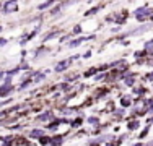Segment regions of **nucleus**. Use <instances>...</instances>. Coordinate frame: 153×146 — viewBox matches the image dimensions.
Here are the masks:
<instances>
[{
    "mask_svg": "<svg viewBox=\"0 0 153 146\" xmlns=\"http://www.w3.org/2000/svg\"><path fill=\"white\" fill-rule=\"evenodd\" d=\"M145 80H148V81H153V70H152L150 73H148L147 76H145Z\"/></svg>",
    "mask_w": 153,
    "mask_h": 146,
    "instance_id": "obj_18",
    "label": "nucleus"
},
{
    "mask_svg": "<svg viewBox=\"0 0 153 146\" xmlns=\"http://www.w3.org/2000/svg\"><path fill=\"white\" fill-rule=\"evenodd\" d=\"M51 7H54V2H52V0H47V2L39 3V5H38V10H39V12H44V10L51 8Z\"/></svg>",
    "mask_w": 153,
    "mask_h": 146,
    "instance_id": "obj_8",
    "label": "nucleus"
},
{
    "mask_svg": "<svg viewBox=\"0 0 153 146\" xmlns=\"http://www.w3.org/2000/svg\"><path fill=\"white\" fill-rule=\"evenodd\" d=\"M80 123H82V119H75L74 122H72V127H74V128L75 127H80Z\"/></svg>",
    "mask_w": 153,
    "mask_h": 146,
    "instance_id": "obj_16",
    "label": "nucleus"
},
{
    "mask_svg": "<svg viewBox=\"0 0 153 146\" xmlns=\"http://www.w3.org/2000/svg\"><path fill=\"white\" fill-rule=\"evenodd\" d=\"M152 15H153V8H150L148 5H143V7H140V8H137L135 12H134V16H135L137 21H140V23H145V20L150 18Z\"/></svg>",
    "mask_w": 153,
    "mask_h": 146,
    "instance_id": "obj_1",
    "label": "nucleus"
},
{
    "mask_svg": "<svg viewBox=\"0 0 153 146\" xmlns=\"http://www.w3.org/2000/svg\"><path fill=\"white\" fill-rule=\"evenodd\" d=\"M52 117H54V114L51 111H47V112H44V114H41V115H38L36 117V120H38V122H47V120H52Z\"/></svg>",
    "mask_w": 153,
    "mask_h": 146,
    "instance_id": "obj_7",
    "label": "nucleus"
},
{
    "mask_svg": "<svg viewBox=\"0 0 153 146\" xmlns=\"http://www.w3.org/2000/svg\"><path fill=\"white\" fill-rule=\"evenodd\" d=\"M138 127H140V122H138V120H129V122H127V130L129 131L137 130Z\"/></svg>",
    "mask_w": 153,
    "mask_h": 146,
    "instance_id": "obj_9",
    "label": "nucleus"
},
{
    "mask_svg": "<svg viewBox=\"0 0 153 146\" xmlns=\"http://www.w3.org/2000/svg\"><path fill=\"white\" fill-rule=\"evenodd\" d=\"M42 136H46L44 128H34V130H31V133H30V138H33V140H41Z\"/></svg>",
    "mask_w": 153,
    "mask_h": 146,
    "instance_id": "obj_4",
    "label": "nucleus"
},
{
    "mask_svg": "<svg viewBox=\"0 0 153 146\" xmlns=\"http://www.w3.org/2000/svg\"><path fill=\"white\" fill-rule=\"evenodd\" d=\"M106 146H114V145H112V143H108V145H106Z\"/></svg>",
    "mask_w": 153,
    "mask_h": 146,
    "instance_id": "obj_22",
    "label": "nucleus"
},
{
    "mask_svg": "<svg viewBox=\"0 0 153 146\" xmlns=\"http://www.w3.org/2000/svg\"><path fill=\"white\" fill-rule=\"evenodd\" d=\"M150 20H152V21H153V15H152V16H150Z\"/></svg>",
    "mask_w": 153,
    "mask_h": 146,
    "instance_id": "obj_23",
    "label": "nucleus"
},
{
    "mask_svg": "<svg viewBox=\"0 0 153 146\" xmlns=\"http://www.w3.org/2000/svg\"><path fill=\"white\" fill-rule=\"evenodd\" d=\"M62 143H64V136H52L49 141L51 146H60Z\"/></svg>",
    "mask_w": 153,
    "mask_h": 146,
    "instance_id": "obj_10",
    "label": "nucleus"
},
{
    "mask_svg": "<svg viewBox=\"0 0 153 146\" xmlns=\"http://www.w3.org/2000/svg\"><path fill=\"white\" fill-rule=\"evenodd\" d=\"M0 31H2V26H0Z\"/></svg>",
    "mask_w": 153,
    "mask_h": 146,
    "instance_id": "obj_24",
    "label": "nucleus"
},
{
    "mask_svg": "<svg viewBox=\"0 0 153 146\" xmlns=\"http://www.w3.org/2000/svg\"><path fill=\"white\" fill-rule=\"evenodd\" d=\"M96 72H98V68L93 67V68H90V70H86L83 76H86V78H88V76H94V73H96Z\"/></svg>",
    "mask_w": 153,
    "mask_h": 146,
    "instance_id": "obj_13",
    "label": "nucleus"
},
{
    "mask_svg": "<svg viewBox=\"0 0 153 146\" xmlns=\"http://www.w3.org/2000/svg\"><path fill=\"white\" fill-rule=\"evenodd\" d=\"M88 123L90 125H100V119L98 117H88Z\"/></svg>",
    "mask_w": 153,
    "mask_h": 146,
    "instance_id": "obj_14",
    "label": "nucleus"
},
{
    "mask_svg": "<svg viewBox=\"0 0 153 146\" xmlns=\"http://www.w3.org/2000/svg\"><path fill=\"white\" fill-rule=\"evenodd\" d=\"M90 38H76V39H72L70 42H68V49H75V47L82 46L85 41H88Z\"/></svg>",
    "mask_w": 153,
    "mask_h": 146,
    "instance_id": "obj_5",
    "label": "nucleus"
},
{
    "mask_svg": "<svg viewBox=\"0 0 153 146\" xmlns=\"http://www.w3.org/2000/svg\"><path fill=\"white\" fill-rule=\"evenodd\" d=\"M148 123H153V117H152V119H150V120H148Z\"/></svg>",
    "mask_w": 153,
    "mask_h": 146,
    "instance_id": "obj_21",
    "label": "nucleus"
},
{
    "mask_svg": "<svg viewBox=\"0 0 153 146\" xmlns=\"http://www.w3.org/2000/svg\"><path fill=\"white\" fill-rule=\"evenodd\" d=\"M101 8H103L101 5H98V7H93L91 10H88V12H85V16H91V15H94V13H98V12H100Z\"/></svg>",
    "mask_w": 153,
    "mask_h": 146,
    "instance_id": "obj_12",
    "label": "nucleus"
},
{
    "mask_svg": "<svg viewBox=\"0 0 153 146\" xmlns=\"http://www.w3.org/2000/svg\"><path fill=\"white\" fill-rule=\"evenodd\" d=\"M13 91V86L12 85H5L3 83L2 86H0V97H5V96H8L10 93Z\"/></svg>",
    "mask_w": 153,
    "mask_h": 146,
    "instance_id": "obj_6",
    "label": "nucleus"
},
{
    "mask_svg": "<svg viewBox=\"0 0 153 146\" xmlns=\"http://www.w3.org/2000/svg\"><path fill=\"white\" fill-rule=\"evenodd\" d=\"M2 12L3 13H15L18 12V3L13 0V2H5L2 3Z\"/></svg>",
    "mask_w": 153,
    "mask_h": 146,
    "instance_id": "obj_2",
    "label": "nucleus"
},
{
    "mask_svg": "<svg viewBox=\"0 0 153 146\" xmlns=\"http://www.w3.org/2000/svg\"><path fill=\"white\" fill-rule=\"evenodd\" d=\"M5 76H7L5 72H0V80H5Z\"/></svg>",
    "mask_w": 153,
    "mask_h": 146,
    "instance_id": "obj_19",
    "label": "nucleus"
},
{
    "mask_svg": "<svg viewBox=\"0 0 153 146\" xmlns=\"http://www.w3.org/2000/svg\"><path fill=\"white\" fill-rule=\"evenodd\" d=\"M75 58H78V55L74 57V58H68V60H62V62H59V63H57L56 67H54V70H56L57 73H60V72L67 70V68H68V65L72 63V60H75Z\"/></svg>",
    "mask_w": 153,
    "mask_h": 146,
    "instance_id": "obj_3",
    "label": "nucleus"
},
{
    "mask_svg": "<svg viewBox=\"0 0 153 146\" xmlns=\"http://www.w3.org/2000/svg\"><path fill=\"white\" fill-rule=\"evenodd\" d=\"M7 44H8V39H5V38H0V47L7 46Z\"/></svg>",
    "mask_w": 153,
    "mask_h": 146,
    "instance_id": "obj_17",
    "label": "nucleus"
},
{
    "mask_svg": "<svg viewBox=\"0 0 153 146\" xmlns=\"http://www.w3.org/2000/svg\"><path fill=\"white\" fill-rule=\"evenodd\" d=\"M121 105H122L124 109L130 107V105H132V97H127V96L121 97Z\"/></svg>",
    "mask_w": 153,
    "mask_h": 146,
    "instance_id": "obj_11",
    "label": "nucleus"
},
{
    "mask_svg": "<svg viewBox=\"0 0 153 146\" xmlns=\"http://www.w3.org/2000/svg\"><path fill=\"white\" fill-rule=\"evenodd\" d=\"M57 34H59V32H49V36H46V38H44V39H42V41H44V42H46V41H49V39H54V38H56V36H57Z\"/></svg>",
    "mask_w": 153,
    "mask_h": 146,
    "instance_id": "obj_15",
    "label": "nucleus"
},
{
    "mask_svg": "<svg viewBox=\"0 0 153 146\" xmlns=\"http://www.w3.org/2000/svg\"><path fill=\"white\" fill-rule=\"evenodd\" d=\"M88 57H91V52H85V54H83V58H88Z\"/></svg>",
    "mask_w": 153,
    "mask_h": 146,
    "instance_id": "obj_20",
    "label": "nucleus"
}]
</instances>
